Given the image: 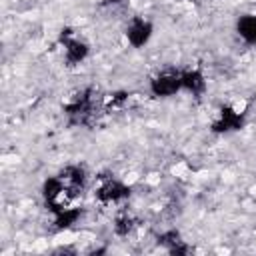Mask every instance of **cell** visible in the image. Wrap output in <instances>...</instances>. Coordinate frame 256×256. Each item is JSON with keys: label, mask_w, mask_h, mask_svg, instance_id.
<instances>
[{"label": "cell", "mask_w": 256, "mask_h": 256, "mask_svg": "<svg viewBox=\"0 0 256 256\" xmlns=\"http://www.w3.org/2000/svg\"><path fill=\"white\" fill-rule=\"evenodd\" d=\"M100 106V98L96 94L94 88H86L82 92H78L66 106H64V114L68 116V122L74 126H92L96 112Z\"/></svg>", "instance_id": "1"}, {"label": "cell", "mask_w": 256, "mask_h": 256, "mask_svg": "<svg viewBox=\"0 0 256 256\" xmlns=\"http://www.w3.org/2000/svg\"><path fill=\"white\" fill-rule=\"evenodd\" d=\"M102 182L100 186L96 188V200L102 202V204H116V202H122L130 196V186H126L124 182L112 178V176H106V174H100L98 176Z\"/></svg>", "instance_id": "2"}, {"label": "cell", "mask_w": 256, "mask_h": 256, "mask_svg": "<svg viewBox=\"0 0 256 256\" xmlns=\"http://www.w3.org/2000/svg\"><path fill=\"white\" fill-rule=\"evenodd\" d=\"M58 42L64 46V56H66V62L70 66L80 64L88 56V44L78 40V38H74L72 28H62L60 36H58Z\"/></svg>", "instance_id": "3"}, {"label": "cell", "mask_w": 256, "mask_h": 256, "mask_svg": "<svg viewBox=\"0 0 256 256\" xmlns=\"http://www.w3.org/2000/svg\"><path fill=\"white\" fill-rule=\"evenodd\" d=\"M178 90H182V70H166L150 82V92L158 98L172 96Z\"/></svg>", "instance_id": "4"}, {"label": "cell", "mask_w": 256, "mask_h": 256, "mask_svg": "<svg viewBox=\"0 0 256 256\" xmlns=\"http://www.w3.org/2000/svg\"><path fill=\"white\" fill-rule=\"evenodd\" d=\"M244 114L236 112L230 106H222L218 118L212 122V132L214 134H226V132H236L244 128Z\"/></svg>", "instance_id": "5"}, {"label": "cell", "mask_w": 256, "mask_h": 256, "mask_svg": "<svg viewBox=\"0 0 256 256\" xmlns=\"http://www.w3.org/2000/svg\"><path fill=\"white\" fill-rule=\"evenodd\" d=\"M152 36V24L140 16H134L126 28V38L134 48H142Z\"/></svg>", "instance_id": "6"}, {"label": "cell", "mask_w": 256, "mask_h": 256, "mask_svg": "<svg viewBox=\"0 0 256 256\" xmlns=\"http://www.w3.org/2000/svg\"><path fill=\"white\" fill-rule=\"evenodd\" d=\"M182 90L190 92L192 96H202L206 90V80L204 74L194 68V70H182Z\"/></svg>", "instance_id": "7"}, {"label": "cell", "mask_w": 256, "mask_h": 256, "mask_svg": "<svg viewBox=\"0 0 256 256\" xmlns=\"http://www.w3.org/2000/svg\"><path fill=\"white\" fill-rule=\"evenodd\" d=\"M158 244L166 246L170 254H178V256L190 254V246L184 244V240L180 238V234H178L176 230H168V232L160 234V236H158Z\"/></svg>", "instance_id": "8"}, {"label": "cell", "mask_w": 256, "mask_h": 256, "mask_svg": "<svg viewBox=\"0 0 256 256\" xmlns=\"http://www.w3.org/2000/svg\"><path fill=\"white\" fill-rule=\"evenodd\" d=\"M236 32L240 34V38H244V42L256 46V16L252 14L240 16L236 22Z\"/></svg>", "instance_id": "9"}, {"label": "cell", "mask_w": 256, "mask_h": 256, "mask_svg": "<svg viewBox=\"0 0 256 256\" xmlns=\"http://www.w3.org/2000/svg\"><path fill=\"white\" fill-rule=\"evenodd\" d=\"M80 216H82V208H80V206H68V208H62V210L54 212L56 230L70 228L72 224H76V220H78Z\"/></svg>", "instance_id": "10"}, {"label": "cell", "mask_w": 256, "mask_h": 256, "mask_svg": "<svg viewBox=\"0 0 256 256\" xmlns=\"http://www.w3.org/2000/svg\"><path fill=\"white\" fill-rule=\"evenodd\" d=\"M134 228H136V220L128 212H120L116 216V220H114V232L118 236H128Z\"/></svg>", "instance_id": "11"}]
</instances>
